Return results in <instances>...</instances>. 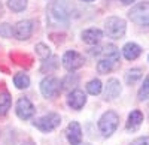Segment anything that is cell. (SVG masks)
I'll return each instance as SVG.
<instances>
[{
	"mask_svg": "<svg viewBox=\"0 0 149 145\" xmlns=\"http://www.w3.org/2000/svg\"><path fill=\"white\" fill-rule=\"evenodd\" d=\"M118 124H119V117H118V114L113 112V111L104 112V114L102 115V118L98 120V129H100L102 135L106 136V138H109V136L116 130Z\"/></svg>",
	"mask_w": 149,
	"mask_h": 145,
	"instance_id": "obj_3",
	"label": "cell"
},
{
	"mask_svg": "<svg viewBox=\"0 0 149 145\" xmlns=\"http://www.w3.org/2000/svg\"><path fill=\"white\" fill-rule=\"evenodd\" d=\"M8 6L14 12H21L27 8V0H8Z\"/></svg>",
	"mask_w": 149,
	"mask_h": 145,
	"instance_id": "obj_22",
	"label": "cell"
},
{
	"mask_svg": "<svg viewBox=\"0 0 149 145\" xmlns=\"http://www.w3.org/2000/svg\"><path fill=\"white\" fill-rule=\"evenodd\" d=\"M143 121V114L140 111H131V114L128 115V121H127V129L128 130H136L139 129V126Z\"/></svg>",
	"mask_w": 149,
	"mask_h": 145,
	"instance_id": "obj_16",
	"label": "cell"
},
{
	"mask_svg": "<svg viewBox=\"0 0 149 145\" xmlns=\"http://www.w3.org/2000/svg\"><path fill=\"white\" fill-rule=\"evenodd\" d=\"M128 18L137 26H149V2H142L131 8Z\"/></svg>",
	"mask_w": 149,
	"mask_h": 145,
	"instance_id": "obj_5",
	"label": "cell"
},
{
	"mask_svg": "<svg viewBox=\"0 0 149 145\" xmlns=\"http://www.w3.org/2000/svg\"><path fill=\"white\" fill-rule=\"evenodd\" d=\"M125 30H127V24L122 18L110 17L104 22V32L112 39H121L122 36L125 34Z\"/></svg>",
	"mask_w": 149,
	"mask_h": 145,
	"instance_id": "obj_2",
	"label": "cell"
},
{
	"mask_svg": "<svg viewBox=\"0 0 149 145\" xmlns=\"http://www.w3.org/2000/svg\"><path fill=\"white\" fill-rule=\"evenodd\" d=\"M46 21L51 27H67L70 21V5L67 0H52L46 8Z\"/></svg>",
	"mask_w": 149,
	"mask_h": 145,
	"instance_id": "obj_1",
	"label": "cell"
},
{
	"mask_svg": "<svg viewBox=\"0 0 149 145\" xmlns=\"http://www.w3.org/2000/svg\"><path fill=\"white\" fill-rule=\"evenodd\" d=\"M10 108V94L5 90L0 91V115H5Z\"/></svg>",
	"mask_w": 149,
	"mask_h": 145,
	"instance_id": "obj_17",
	"label": "cell"
},
{
	"mask_svg": "<svg viewBox=\"0 0 149 145\" xmlns=\"http://www.w3.org/2000/svg\"><path fill=\"white\" fill-rule=\"evenodd\" d=\"M86 91L93 96H97L102 93V81L100 79H91L86 84Z\"/></svg>",
	"mask_w": 149,
	"mask_h": 145,
	"instance_id": "obj_21",
	"label": "cell"
},
{
	"mask_svg": "<svg viewBox=\"0 0 149 145\" xmlns=\"http://www.w3.org/2000/svg\"><path fill=\"white\" fill-rule=\"evenodd\" d=\"M82 41L88 45H97L103 38V32L98 29H88L82 32Z\"/></svg>",
	"mask_w": 149,
	"mask_h": 145,
	"instance_id": "obj_13",
	"label": "cell"
},
{
	"mask_svg": "<svg viewBox=\"0 0 149 145\" xmlns=\"http://www.w3.org/2000/svg\"><path fill=\"white\" fill-rule=\"evenodd\" d=\"M121 94V84L118 79L112 78L107 81L106 87H104V99L106 100H113Z\"/></svg>",
	"mask_w": 149,
	"mask_h": 145,
	"instance_id": "obj_12",
	"label": "cell"
},
{
	"mask_svg": "<svg viewBox=\"0 0 149 145\" xmlns=\"http://www.w3.org/2000/svg\"><path fill=\"white\" fill-rule=\"evenodd\" d=\"M61 123V117L55 112H49V114H45L43 117L37 118L33 121V126L37 127L40 132H43V133H49V132L55 130Z\"/></svg>",
	"mask_w": 149,
	"mask_h": 145,
	"instance_id": "obj_4",
	"label": "cell"
},
{
	"mask_svg": "<svg viewBox=\"0 0 149 145\" xmlns=\"http://www.w3.org/2000/svg\"><path fill=\"white\" fill-rule=\"evenodd\" d=\"M131 145H149V138L143 136V138H139V139H134L131 142Z\"/></svg>",
	"mask_w": 149,
	"mask_h": 145,
	"instance_id": "obj_27",
	"label": "cell"
},
{
	"mask_svg": "<svg viewBox=\"0 0 149 145\" xmlns=\"http://www.w3.org/2000/svg\"><path fill=\"white\" fill-rule=\"evenodd\" d=\"M137 97H139V100H146L149 97V74H148V76L145 78V81L142 84V87L137 93Z\"/></svg>",
	"mask_w": 149,
	"mask_h": 145,
	"instance_id": "obj_23",
	"label": "cell"
},
{
	"mask_svg": "<svg viewBox=\"0 0 149 145\" xmlns=\"http://www.w3.org/2000/svg\"><path fill=\"white\" fill-rule=\"evenodd\" d=\"M34 106H33V103L27 99V97H21V99H18V102H17V105H15V112H17V115L21 118V120H29V118H31L33 115H34Z\"/></svg>",
	"mask_w": 149,
	"mask_h": 145,
	"instance_id": "obj_9",
	"label": "cell"
},
{
	"mask_svg": "<svg viewBox=\"0 0 149 145\" xmlns=\"http://www.w3.org/2000/svg\"><path fill=\"white\" fill-rule=\"evenodd\" d=\"M94 54L102 55L103 58L115 60V62H118V60H119V51H118V48H116L115 45H104V46L102 48V50L94 51Z\"/></svg>",
	"mask_w": 149,
	"mask_h": 145,
	"instance_id": "obj_15",
	"label": "cell"
},
{
	"mask_svg": "<svg viewBox=\"0 0 149 145\" xmlns=\"http://www.w3.org/2000/svg\"><path fill=\"white\" fill-rule=\"evenodd\" d=\"M142 74H143V70L139 69V67H134V69H130L127 74H125V81L127 84H134V82H137L140 78H142Z\"/></svg>",
	"mask_w": 149,
	"mask_h": 145,
	"instance_id": "obj_20",
	"label": "cell"
},
{
	"mask_svg": "<svg viewBox=\"0 0 149 145\" xmlns=\"http://www.w3.org/2000/svg\"><path fill=\"white\" fill-rule=\"evenodd\" d=\"M115 60H110V58H102L100 62L97 64V70L100 72V74H109V72L113 69L115 66Z\"/></svg>",
	"mask_w": 149,
	"mask_h": 145,
	"instance_id": "obj_18",
	"label": "cell"
},
{
	"mask_svg": "<svg viewBox=\"0 0 149 145\" xmlns=\"http://www.w3.org/2000/svg\"><path fill=\"white\" fill-rule=\"evenodd\" d=\"M66 136H67V141L70 142V145H79L82 142V129L78 121H72L67 126Z\"/></svg>",
	"mask_w": 149,
	"mask_h": 145,
	"instance_id": "obj_11",
	"label": "cell"
},
{
	"mask_svg": "<svg viewBox=\"0 0 149 145\" xmlns=\"http://www.w3.org/2000/svg\"><path fill=\"white\" fill-rule=\"evenodd\" d=\"M79 145H90V144H85V142H84V144H82V142H81V144H79Z\"/></svg>",
	"mask_w": 149,
	"mask_h": 145,
	"instance_id": "obj_30",
	"label": "cell"
},
{
	"mask_svg": "<svg viewBox=\"0 0 149 145\" xmlns=\"http://www.w3.org/2000/svg\"><path fill=\"white\" fill-rule=\"evenodd\" d=\"M85 2H94V0H85Z\"/></svg>",
	"mask_w": 149,
	"mask_h": 145,
	"instance_id": "obj_31",
	"label": "cell"
},
{
	"mask_svg": "<svg viewBox=\"0 0 149 145\" xmlns=\"http://www.w3.org/2000/svg\"><path fill=\"white\" fill-rule=\"evenodd\" d=\"M57 66H58V58L57 57H51L49 60L46 58L42 64V72H52V70L57 69Z\"/></svg>",
	"mask_w": 149,
	"mask_h": 145,
	"instance_id": "obj_24",
	"label": "cell"
},
{
	"mask_svg": "<svg viewBox=\"0 0 149 145\" xmlns=\"http://www.w3.org/2000/svg\"><path fill=\"white\" fill-rule=\"evenodd\" d=\"M40 91L46 99L57 97L58 93L61 91V82L55 76H46L40 82Z\"/></svg>",
	"mask_w": 149,
	"mask_h": 145,
	"instance_id": "obj_6",
	"label": "cell"
},
{
	"mask_svg": "<svg viewBox=\"0 0 149 145\" xmlns=\"http://www.w3.org/2000/svg\"><path fill=\"white\" fill-rule=\"evenodd\" d=\"M122 54H124V57H125L127 60H136L142 54V48L137 43H134V42H128V43L124 45Z\"/></svg>",
	"mask_w": 149,
	"mask_h": 145,
	"instance_id": "obj_14",
	"label": "cell"
},
{
	"mask_svg": "<svg viewBox=\"0 0 149 145\" xmlns=\"http://www.w3.org/2000/svg\"><path fill=\"white\" fill-rule=\"evenodd\" d=\"M14 34V29L12 26L9 24H0V36H3V38H10V36Z\"/></svg>",
	"mask_w": 149,
	"mask_h": 145,
	"instance_id": "obj_26",
	"label": "cell"
},
{
	"mask_svg": "<svg viewBox=\"0 0 149 145\" xmlns=\"http://www.w3.org/2000/svg\"><path fill=\"white\" fill-rule=\"evenodd\" d=\"M36 53L42 60H46V58H49V55H51V51H49V48L45 43H37L36 45Z\"/></svg>",
	"mask_w": 149,
	"mask_h": 145,
	"instance_id": "obj_25",
	"label": "cell"
},
{
	"mask_svg": "<svg viewBox=\"0 0 149 145\" xmlns=\"http://www.w3.org/2000/svg\"><path fill=\"white\" fill-rule=\"evenodd\" d=\"M14 84L17 85V88L24 90V88H27L30 85V78H29L27 74H17L14 76Z\"/></svg>",
	"mask_w": 149,
	"mask_h": 145,
	"instance_id": "obj_19",
	"label": "cell"
},
{
	"mask_svg": "<svg viewBox=\"0 0 149 145\" xmlns=\"http://www.w3.org/2000/svg\"><path fill=\"white\" fill-rule=\"evenodd\" d=\"M22 145H34V144H33V142H24Z\"/></svg>",
	"mask_w": 149,
	"mask_h": 145,
	"instance_id": "obj_29",
	"label": "cell"
},
{
	"mask_svg": "<svg viewBox=\"0 0 149 145\" xmlns=\"http://www.w3.org/2000/svg\"><path fill=\"white\" fill-rule=\"evenodd\" d=\"M121 2H122L124 5H130V3H133V2H136V0H121Z\"/></svg>",
	"mask_w": 149,
	"mask_h": 145,
	"instance_id": "obj_28",
	"label": "cell"
},
{
	"mask_svg": "<svg viewBox=\"0 0 149 145\" xmlns=\"http://www.w3.org/2000/svg\"><path fill=\"white\" fill-rule=\"evenodd\" d=\"M86 103V96L84 94V91L81 90H73L72 93H69L67 96V105L74 111H79L84 108V105Z\"/></svg>",
	"mask_w": 149,
	"mask_h": 145,
	"instance_id": "obj_10",
	"label": "cell"
},
{
	"mask_svg": "<svg viewBox=\"0 0 149 145\" xmlns=\"http://www.w3.org/2000/svg\"><path fill=\"white\" fill-rule=\"evenodd\" d=\"M33 27H34L33 21H30V20L18 21L14 26V36L18 41H27L33 34Z\"/></svg>",
	"mask_w": 149,
	"mask_h": 145,
	"instance_id": "obj_8",
	"label": "cell"
},
{
	"mask_svg": "<svg viewBox=\"0 0 149 145\" xmlns=\"http://www.w3.org/2000/svg\"><path fill=\"white\" fill-rule=\"evenodd\" d=\"M84 63H85L84 55H81V54L76 53V51H67V53H64V55H63V66H64L69 72H73V70L82 67Z\"/></svg>",
	"mask_w": 149,
	"mask_h": 145,
	"instance_id": "obj_7",
	"label": "cell"
}]
</instances>
